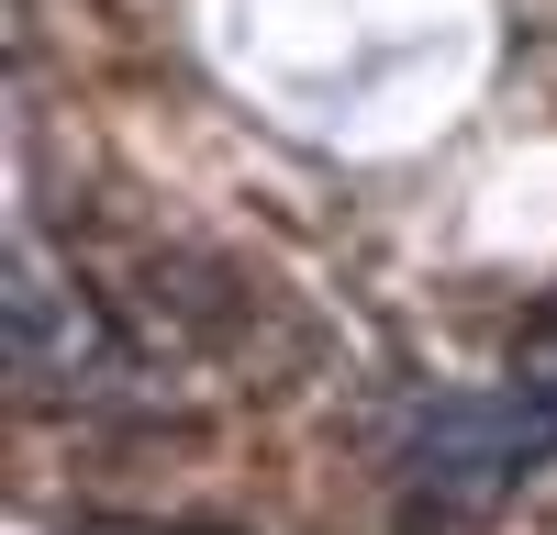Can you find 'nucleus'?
<instances>
[{
	"label": "nucleus",
	"instance_id": "obj_2",
	"mask_svg": "<svg viewBox=\"0 0 557 535\" xmlns=\"http://www.w3.org/2000/svg\"><path fill=\"white\" fill-rule=\"evenodd\" d=\"M12 369L23 380H45V369H78V346H89V312H78V290L57 279L45 290V257L34 246H12Z\"/></svg>",
	"mask_w": 557,
	"mask_h": 535
},
{
	"label": "nucleus",
	"instance_id": "obj_1",
	"mask_svg": "<svg viewBox=\"0 0 557 535\" xmlns=\"http://www.w3.org/2000/svg\"><path fill=\"white\" fill-rule=\"evenodd\" d=\"M401 480L424 490V502L469 513L491 490H513L535 458H557V380H524V390H424L401 401Z\"/></svg>",
	"mask_w": 557,
	"mask_h": 535
}]
</instances>
